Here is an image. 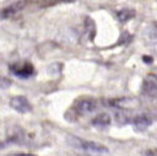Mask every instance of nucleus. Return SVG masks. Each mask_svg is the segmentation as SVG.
Instances as JSON below:
<instances>
[{"instance_id":"obj_1","label":"nucleus","mask_w":157,"mask_h":156,"mask_svg":"<svg viewBox=\"0 0 157 156\" xmlns=\"http://www.w3.org/2000/svg\"><path fill=\"white\" fill-rule=\"evenodd\" d=\"M71 144L76 147H80L87 152H91V154H97V155H104V154H108L109 150L102 145V144H98V142H94V141H87V140H82V139H78V138H75V136H71Z\"/></svg>"},{"instance_id":"obj_2","label":"nucleus","mask_w":157,"mask_h":156,"mask_svg":"<svg viewBox=\"0 0 157 156\" xmlns=\"http://www.w3.org/2000/svg\"><path fill=\"white\" fill-rule=\"evenodd\" d=\"M10 71L20 79H28L34 74V68L31 63L23 61V63H17V64L10 65Z\"/></svg>"},{"instance_id":"obj_3","label":"nucleus","mask_w":157,"mask_h":156,"mask_svg":"<svg viewBox=\"0 0 157 156\" xmlns=\"http://www.w3.org/2000/svg\"><path fill=\"white\" fill-rule=\"evenodd\" d=\"M10 107L18 113H28L32 109L29 101L25 96H15L10 99Z\"/></svg>"},{"instance_id":"obj_4","label":"nucleus","mask_w":157,"mask_h":156,"mask_svg":"<svg viewBox=\"0 0 157 156\" xmlns=\"http://www.w3.org/2000/svg\"><path fill=\"white\" fill-rule=\"evenodd\" d=\"M96 108H97V103L93 98H81L77 101V103L75 106V109H76L77 114H80V115L90 114Z\"/></svg>"},{"instance_id":"obj_5","label":"nucleus","mask_w":157,"mask_h":156,"mask_svg":"<svg viewBox=\"0 0 157 156\" xmlns=\"http://www.w3.org/2000/svg\"><path fill=\"white\" fill-rule=\"evenodd\" d=\"M142 92L144 95L152 97V98L157 96V76L150 75L145 79L142 84Z\"/></svg>"},{"instance_id":"obj_6","label":"nucleus","mask_w":157,"mask_h":156,"mask_svg":"<svg viewBox=\"0 0 157 156\" xmlns=\"http://www.w3.org/2000/svg\"><path fill=\"white\" fill-rule=\"evenodd\" d=\"M131 123H132V125L137 130H145L146 128H148L152 124V119L147 114H139V115L134 117V119L131 120Z\"/></svg>"},{"instance_id":"obj_7","label":"nucleus","mask_w":157,"mask_h":156,"mask_svg":"<svg viewBox=\"0 0 157 156\" xmlns=\"http://www.w3.org/2000/svg\"><path fill=\"white\" fill-rule=\"evenodd\" d=\"M110 115L109 114H107V113H101V114H98L97 117H94L92 120H91V123H92V125H94V127H101V128H104V127H108L109 124H110Z\"/></svg>"},{"instance_id":"obj_8","label":"nucleus","mask_w":157,"mask_h":156,"mask_svg":"<svg viewBox=\"0 0 157 156\" xmlns=\"http://www.w3.org/2000/svg\"><path fill=\"white\" fill-rule=\"evenodd\" d=\"M136 15V12H135V10L134 9H121V10H119L118 12H117V17H118V20L120 21V22H128L129 20H131L134 16Z\"/></svg>"},{"instance_id":"obj_9","label":"nucleus","mask_w":157,"mask_h":156,"mask_svg":"<svg viewBox=\"0 0 157 156\" xmlns=\"http://www.w3.org/2000/svg\"><path fill=\"white\" fill-rule=\"evenodd\" d=\"M25 5H26V2H25V1H20V2H15V4H12L11 6H9V7H6V9H5L4 11H2V15H4L5 17H10V16H12V15H15L16 12H18L20 10H22Z\"/></svg>"},{"instance_id":"obj_10","label":"nucleus","mask_w":157,"mask_h":156,"mask_svg":"<svg viewBox=\"0 0 157 156\" xmlns=\"http://www.w3.org/2000/svg\"><path fill=\"white\" fill-rule=\"evenodd\" d=\"M11 84H12V82H11L10 79L4 77V76H0V88H7Z\"/></svg>"},{"instance_id":"obj_11","label":"nucleus","mask_w":157,"mask_h":156,"mask_svg":"<svg viewBox=\"0 0 157 156\" xmlns=\"http://www.w3.org/2000/svg\"><path fill=\"white\" fill-rule=\"evenodd\" d=\"M12 156H36V155H32V154H15Z\"/></svg>"},{"instance_id":"obj_12","label":"nucleus","mask_w":157,"mask_h":156,"mask_svg":"<svg viewBox=\"0 0 157 156\" xmlns=\"http://www.w3.org/2000/svg\"><path fill=\"white\" fill-rule=\"evenodd\" d=\"M5 144H6V142H0V149H1V147H4V145H5Z\"/></svg>"}]
</instances>
